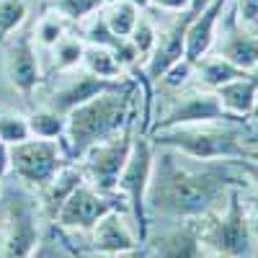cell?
Returning a JSON list of instances; mask_svg holds the SVG:
<instances>
[{
  "label": "cell",
  "instance_id": "6da1fadb",
  "mask_svg": "<svg viewBox=\"0 0 258 258\" xmlns=\"http://www.w3.org/2000/svg\"><path fill=\"white\" fill-rule=\"evenodd\" d=\"M240 186V178L232 176V168H188L181 155L168 147L155 145L153 173H150L145 209L147 217L168 222L199 220L204 214L225 207L230 191Z\"/></svg>",
  "mask_w": 258,
  "mask_h": 258
},
{
  "label": "cell",
  "instance_id": "7a4b0ae2",
  "mask_svg": "<svg viewBox=\"0 0 258 258\" xmlns=\"http://www.w3.org/2000/svg\"><path fill=\"white\" fill-rule=\"evenodd\" d=\"M137 85L132 80H126L116 88H109L85 103L75 106V109L64 116V153L70 160H80L93 145L111 140L119 135L121 129L135 119V96Z\"/></svg>",
  "mask_w": 258,
  "mask_h": 258
},
{
  "label": "cell",
  "instance_id": "3957f363",
  "mask_svg": "<svg viewBox=\"0 0 258 258\" xmlns=\"http://www.w3.org/2000/svg\"><path fill=\"white\" fill-rule=\"evenodd\" d=\"M153 145L168 147L173 153L191 160H235V158H253L245 137L220 121L207 124H181L153 129Z\"/></svg>",
  "mask_w": 258,
  "mask_h": 258
},
{
  "label": "cell",
  "instance_id": "277c9868",
  "mask_svg": "<svg viewBox=\"0 0 258 258\" xmlns=\"http://www.w3.org/2000/svg\"><path fill=\"white\" fill-rule=\"evenodd\" d=\"M44 212L34 194L11 188L0 194V258H31L41 235Z\"/></svg>",
  "mask_w": 258,
  "mask_h": 258
},
{
  "label": "cell",
  "instance_id": "5b68a950",
  "mask_svg": "<svg viewBox=\"0 0 258 258\" xmlns=\"http://www.w3.org/2000/svg\"><path fill=\"white\" fill-rule=\"evenodd\" d=\"M199 238L207 250L225 253L230 258H248L253 253V238L243 207V188L235 186L225 207L214 209L197 220Z\"/></svg>",
  "mask_w": 258,
  "mask_h": 258
},
{
  "label": "cell",
  "instance_id": "8992f818",
  "mask_svg": "<svg viewBox=\"0 0 258 258\" xmlns=\"http://www.w3.org/2000/svg\"><path fill=\"white\" fill-rule=\"evenodd\" d=\"M153 160H155V145L145 135H135L129 158L119 173L116 194L124 199V204L132 212V222L140 235V240L145 243L147 238V209H145V194L150 183V173H153Z\"/></svg>",
  "mask_w": 258,
  "mask_h": 258
},
{
  "label": "cell",
  "instance_id": "52a82bcc",
  "mask_svg": "<svg viewBox=\"0 0 258 258\" xmlns=\"http://www.w3.org/2000/svg\"><path fill=\"white\" fill-rule=\"evenodd\" d=\"M62 140H39L29 137L26 142H18L11 147V173L21 181L24 188L41 191L57 170L68 163Z\"/></svg>",
  "mask_w": 258,
  "mask_h": 258
},
{
  "label": "cell",
  "instance_id": "ba28073f",
  "mask_svg": "<svg viewBox=\"0 0 258 258\" xmlns=\"http://www.w3.org/2000/svg\"><path fill=\"white\" fill-rule=\"evenodd\" d=\"M135 119L129 121L119 135H114L111 140L93 145L88 153L80 158V170L85 181L93 188L106 191V194H116V183H119V173L129 158V150L135 142Z\"/></svg>",
  "mask_w": 258,
  "mask_h": 258
},
{
  "label": "cell",
  "instance_id": "9c48e42d",
  "mask_svg": "<svg viewBox=\"0 0 258 258\" xmlns=\"http://www.w3.org/2000/svg\"><path fill=\"white\" fill-rule=\"evenodd\" d=\"M121 197L119 194H106L93 188L88 181L80 183L64 202L57 214L52 217V225L57 230H68V232H88L106 212L121 209Z\"/></svg>",
  "mask_w": 258,
  "mask_h": 258
},
{
  "label": "cell",
  "instance_id": "30bf717a",
  "mask_svg": "<svg viewBox=\"0 0 258 258\" xmlns=\"http://www.w3.org/2000/svg\"><path fill=\"white\" fill-rule=\"evenodd\" d=\"M3 70L11 83V88L18 91L26 101L36 93V88L44 80L39 62V47L34 44L31 34H13L6 39V54H3Z\"/></svg>",
  "mask_w": 258,
  "mask_h": 258
},
{
  "label": "cell",
  "instance_id": "8fae6325",
  "mask_svg": "<svg viewBox=\"0 0 258 258\" xmlns=\"http://www.w3.org/2000/svg\"><path fill=\"white\" fill-rule=\"evenodd\" d=\"M207 3V0H194V3L186 11H178L173 16V21L158 31V41H155V49L153 54L147 57V62L142 64V70L147 75V80H160L165 75L168 68H173L178 59H183V49H186V29L191 24V18L199 13V8Z\"/></svg>",
  "mask_w": 258,
  "mask_h": 258
},
{
  "label": "cell",
  "instance_id": "7c38bea8",
  "mask_svg": "<svg viewBox=\"0 0 258 258\" xmlns=\"http://www.w3.org/2000/svg\"><path fill=\"white\" fill-rule=\"evenodd\" d=\"M121 83H126V80H121ZM121 83L101 80V78L91 75L88 70L75 68L70 73H59V83L47 93L44 106H49L52 111H57L62 116H68L75 106L85 103L88 98H93V96H98L103 91H109V88H116V85H121Z\"/></svg>",
  "mask_w": 258,
  "mask_h": 258
},
{
  "label": "cell",
  "instance_id": "4fadbf2b",
  "mask_svg": "<svg viewBox=\"0 0 258 258\" xmlns=\"http://www.w3.org/2000/svg\"><path fill=\"white\" fill-rule=\"evenodd\" d=\"M214 47H217V54L225 57L227 62H232L235 68H240L245 73L258 70V36L240 26V18L235 13V6L227 11L222 24H217Z\"/></svg>",
  "mask_w": 258,
  "mask_h": 258
},
{
  "label": "cell",
  "instance_id": "5bb4252c",
  "mask_svg": "<svg viewBox=\"0 0 258 258\" xmlns=\"http://www.w3.org/2000/svg\"><path fill=\"white\" fill-rule=\"evenodd\" d=\"M220 106V98L209 88H197L176 98V103L165 111L163 119L153 124V129H165V126H181V124H207V121H230Z\"/></svg>",
  "mask_w": 258,
  "mask_h": 258
},
{
  "label": "cell",
  "instance_id": "9a60e30c",
  "mask_svg": "<svg viewBox=\"0 0 258 258\" xmlns=\"http://www.w3.org/2000/svg\"><path fill=\"white\" fill-rule=\"evenodd\" d=\"M91 240L88 250L91 253H126L142 248V240L137 230L129 225V217L121 209H111L88 230Z\"/></svg>",
  "mask_w": 258,
  "mask_h": 258
},
{
  "label": "cell",
  "instance_id": "2e32d148",
  "mask_svg": "<svg viewBox=\"0 0 258 258\" xmlns=\"http://www.w3.org/2000/svg\"><path fill=\"white\" fill-rule=\"evenodd\" d=\"M145 240L150 243L145 250L147 258H202L207 253L199 238L197 220H183L181 225L165 227Z\"/></svg>",
  "mask_w": 258,
  "mask_h": 258
},
{
  "label": "cell",
  "instance_id": "e0dca14e",
  "mask_svg": "<svg viewBox=\"0 0 258 258\" xmlns=\"http://www.w3.org/2000/svg\"><path fill=\"white\" fill-rule=\"evenodd\" d=\"M230 0H207L199 8V13L191 18V24L186 29V49H183V59L197 64L199 59H204L209 54V49L214 47V36H217V24L222 13L227 11Z\"/></svg>",
  "mask_w": 258,
  "mask_h": 258
},
{
  "label": "cell",
  "instance_id": "ac0fdd59",
  "mask_svg": "<svg viewBox=\"0 0 258 258\" xmlns=\"http://www.w3.org/2000/svg\"><path fill=\"white\" fill-rule=\"evenodd\" d=\"M214 93H217L220 106H222V111L227 116H232V119L245 116L248 119L255 101H258V70L220 85V88H214Z\"/></svg>",
  "mask_w": 258,
  "mask_h": 258
},
{
  "label": "cell",
  "instance_id": "d6986e66",
  "mask_svg": "<svg viewBox=\"0 0 258 258\" xmlns=\"http://www.w3.org/2000/svg\"><path fill=\"white\" fill-rule=\"evenodd\" d=\"M80 183H85V176H83L80 165H75L73 160H68V163H64L57 173H54V178L39 191V204H41V212H44L47 222H52V217L57 214V209L68 202V197H70V194H73Z\"/></svg>",
  "mask_w": 258,
  "mask_h": 258
},
{
  "label": "cell",
  "instance_id": "ffe728a7",
  "mask_svg": "<svg viewBox=\"0 0 258 258\" xmlns=\"http://www.w3.org/2000/svg\"><path fill=\"white\" fill-rule=\"evenodd\" d=\"M83 70H88L91 75L101 78V80H114V83H121V80H129L124 64L116 59L114 49L109 47H96V44H85V52H83Z\"/></svg>",
  "mask_w": 258,
  "mask_h": 258
},
{
  "label": "cell",
  "instance_id": "44dd1931",
  "mask_svg": "<svg viewBox=\"0 0 258 258\" xmlns=\"http://www.w3.org/2000/svg\"><path fill=\"white\" fill-rule=\"evenodd\" d=\"M194 70H197L199 83L204 85V88H209V91L220 88V85H225V83H230V80H235V78L248 75L245 70L235 68L232 62H227V59H225V57H220V54L199 59L197 64H194Z\"/></svg>",
  "mask_w": 258,
  "mask_h": 258
},
{
  "label": "cell",
  "instance_id": "7402d4cb",
  "mask_svg": "<svg viewBox=\"0 0 258 258\" xmlns=\"http://www.w3.org/2000/svg\"><path fill=\"white\" fill-rule=\"evenodd\" d=\"M83 52H85V41L83 36H73V34H64L57 44L49 49L52 57V70L59 73H70L75 68L83 64Z\"/></svg>",
  "mask_w": 258,
  "mask_h": 258
},
{
  "label": "cell",
  "instance_id": "603a6c76",
  "mask_svg": "<svg viewBox=\"0 0 258 258\" xmlns=\"http://www.w3.org/2000/svg\"><path fill=\"white\" fill-rule=\"evenodd\" d=\"M29 116V129H31V137H39V140H62L64 137V119L62 114L52 111L49 106L41 103L39 109H34Z\"/></svg>",
  "mask_w": 258,
  "mask_h": 258
},
{
  "label": "cell",
  "instance_id": "cb8c5ba5",
  "mask_svg": "<svg viewBox=\"0 0 258 258\" xmlns=\"http://www.w3.org/2000/svg\"><path fill=\"white\" fill-rule=\"evenodd\" d=\"M103 11V18H106V24H109V29L114 31V36L119 39H129V34L135 31L137 26V18L142 11H137L129 0H111Z\"/></svg>",
  "mask_w": 258,
  "mask_h": 258
},
{
  "label": "cell",
  "instance_id": "d4e9b609",
  "mask_svg": "<svg viewBox=\"0 0 258 258\" xmlns=\"http://www.w3.org/2000/svg\"><path fill=\"white\" fill-rule=\"evenodd\" d=\"M68 24L70 21L64 18V16H59L57 11H47L44 16H39V21H36V26H34V44L39 47V49H52L57 41L68 34Z\"/></svg>",
  "mask_w": 258,
  "mask_h": 258
},
{
  "label": "cell",
  "instance_id": "484cf974",
  "mask_svg": "<svg viewBox=\"0 0 258 258\" xmlns=\"http://www.w3.org/2000/svg\"><path fill=\"white\" fill-rule=\"evenodd\" d=\"M83 24V41L85 44H96V47H109V49H116L119 47V36H114V31L109 29L103 18V11H96L93 16H88Z\"/></svg>",
  "mask_w": 258,
  "mask_h": 258
},
{
  "label": "cell",
  "instance_id": "4316f807",
  "mask_svg": "<svg viewBox=\"0 0 258 258\" xmlns=\"http://www.w3.org/2000/svg\"><path fill=\"white\" fill-rule=\"evenodd\" d=\"M29 18V0H0V41H6Z\"/></svg>",
  "mask_w": 258,
  "mask_h": 258
},
{
  "label": "cell",
  "instance_id": "83f0119b",
  "mask_svg": "<svg viewBox=\"0 0 258 258\" xmlns=\"http://www.w3.org/2000/svg\"><path fill=\"white\" fill-rule=\"evenodd\" d=\"M29 137H31V129H29V116L26 114L0 111V142L13 147L18 142H26Z\"/></svg>",
  "mask_w": 258,
  "mask_h": 258
},
{
  "label": "cell",
  "instance_id": "f1b7e54d",
  "mask_svg": "<svg viewBox=\"0 0 258 258\" xmlns=\"http://www.w3.org/2000/svg\"><path fill=\"white\" fill-rule=\"evenodd\" d=\"M129 41L135 44V49H137V54H140V59H142V64H145L147 57L153 54V49H155V41H158V26L150 21V16H147L145 11H142L140 18H137L135 31L129 34Z\"/></svg>",
  "mask_w": 258,
  "mask_h": 258
},
{
  "label": "cell",
  "instance_id": "f546056e",
  "mask_svg": "<svg viewBox=\"0 0 258 258\" xmlns=\"http://www.w3.org/2000/svg\"><path fill=\"white\" fill-rule=\"evenodd\" d=\"M31 258H80V255L73 253V248L62 240L59 230L52 225V230H47L44 235H41V240H39Z\"/></svg>",
  "mask_w": 258,
  "mask_h": 258
},
{
  "label": "cell",
  "instance_id": "4dcf8cb0",
  "mask_svg": "<svg viewBox=\"0 0 258 258\" xmlns=\"http://www.w3.org/2000/svg\"><path fill=\"white\" fill-rule=\"evenodd\" d=\"M103 6H106L103 0H52V11H57L68 21H78V24L93 16L96 11H101Z\"/></svg>",
  "mask_w": 258,
  "mask_h": 258
},
{
  "label": "cell",
  "instance_id": "1f68e13d",
  "mask_svg": "<svg viewBox=\"0 0 258 258\" xmlns=\"http://www.w3.org/2000/svg\"><path fill=\"white\" fill-rule=\"evenodd\" d=\"M191 73H194V64L186 62V59H178L173 68H168V70H165V75L160 78V83L168 85V88H181V85L188 80Z\"/></svg>",
  "mask_w": 258,
  "mask_h": 258
},
{
  "label": "cell",
  "instance_id": "d6a6232c",
  "mask_svg": "<svg viewBox=\"0 0 258 258\" xmlns=\"http://www.w3.org/2000/svg\"><path fill=\"white\" fill-rule=\"evenodd\" d=\"M245 207V217H248V227H250V238H253V250H255V258H258V191L253 197H248V204Z\"/></svg>",
  "mask_w": 258,
  "mask_h": 258
},
{
  "label": "cell",
  "instance_id": "836d02e7",
  "mask_svg": "<svg viewBox=\"0 0 258 258\" xmlns=\"http://www.w3.org/2000/svg\"><path fill=\"white\" fill-rule=\"evenodd\" d=\"M230 168L240 170L243 176H248L250 183L258 186V158H235V160H225Z\"/></svg>",
  "mask_w": 258,
  "mask_h": 258
},
{
  "label": "cell",
  "instance_id": "e575fe53",
  "mask_svg": "<svg viewBox=\"0 0 258 258\" xmlns=\"http://www.w3.org/2000/svg\"><path fill=\"white\" fill-rule=\"evenodd\" d=\"M235 13L243 24H255L258 21V0H235Z\"/></svg>",
  "mask_w": 258,
  "mask_h": 258
},
{
  "label": "cell",
  "instance_id": "d590c367",
  "mask_svg": "<svg viewBox=\"0 0 258 258\" xmlns=\"http://www.w3.org/2000/svg\"><path fill=\"white\" fill-rule=\"evenodd\" d=\"M194 0H153V6L160 8V11H168V13H178V11H186Z\"/></svg>",
  "mask_w": 258,
  "mask_h": 258
},
{
  "label": "cell",
  "instance_id": "8d00e7d4",
  "mask_svg": "<svg viewBox=\"0 0 258 258\" xmlns=\"http://www.w3.org/2000/svg\"><path fill=\"white\" fill-rule=\"evenodd\" d=\"M11 176V145L0 142V181Z\"/></svg>",
  "mask_w": 258,
  "mask_h": 258
},
{
  "label": "cell",
  "instance_id": "74e56055",
  "mask_svg": "<svg viewBox=\"0 0 258 258\" xmlns=\"http://www.w3.org/2000/svg\"><path fill=\"white\" fill-rule=\"evenodd\" d=\"M88 258H147L142 248L137 250H126V253H91Z\"/></svg>",
  "mask_w": 258,
  "mask_h": 258
},
{
  "label": "cell",
  "instance_id": "f35d334b",
  "mask_svg": "<svg viewBox=\"0 0 258 258\" xmlns=\"http://www.w3.org/2000/svg\"><path fill=\"white\" fill-rule=\"evenodd\" d=\"M129 3H132L137 11H147L150 6H153V0H129Z\"/></svg>",
  "mask_w": 258,
  "mask_h": 258
},
{
  "label": "cell",
  "instance_id": "ab89813d",
  "mask_svg": "<svg viewBox=\"0 0 258 258\" xmlns=\"http://www.w3.org/2000/svg\"><path fill=\"white\" fill-rule=\"evenodd\" d=\"M202 258H230V255H225V253H214V250H207Z\"/></svg>",
  "mask_w": 258,
  "mask_h": 258
},
{
  "label": "cell",
  "instance_id": "60d3db41",
  "mask_svg": "<svg viewBox=\"0 0 258 258\" xmlns=\"http://www.w3.org/2000/svg\"><path fill=\"white\" fill-rule=\"evenodd\" d=\"M248 119L258 124V101H255V106H253V111H250V116H248Z\"/></svg>",
  "mask_w": 258,
  "mask_h": 258
},
{
  "label": "cell",
  "instance_id": "b9f144b4",
  "mask_svg": "<svg viewBox=\"0 0 258 258\" xmlns=\"http://www.w3.org/2000/svg\"><path fill=\"white\" fill-rule=\"evenodd\" d=\"M248 142H250V145H255V147H258V129H255V132H253V135H250V140H248ZM250 145H248V147H250Z\"/></svg>",
  "mask_w": 258,
  "mask_h": 258
}]
</instances>
